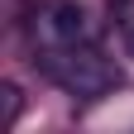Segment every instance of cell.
I'll list each match as a JSON object with an SVG mask.
<instances>
[{
    "label": "cell",
    "instance_id": "cell-1",
    "mask_svg": "<svg viewBox=\"0 0 134 134\" xmlns=\"http://www.w3.org/2000/svg\"><path fill=\"white\" fill-rule=\"evenodd\" d=\"M43 72L53 77L58 86H67L72 96H86V100L100 96V91L115 81L110 62L100 58V53H77V48H72V53H48V58H43Z\"/></svg>",
    "mask_w": 134,
    "mask_h": 134
},
{
    "label": "cell",
    "instance_id": "cell-2",
    "mask_svg": "<svg viewBox=\"0 0 134 134\" xmlns=\"http://www.w3.org/2000/svg\"><path fill=\"white\" fill-rule=\"evenodd\" d=\"M53 34L62 43H77L81 34H86V14H81V5H58L53 10Z\"/></svg>",
    "mask_w": 134,
    "mask_h": 134
},
{
    "label": "cell",
    "instance_id": "cell-3",
    "mask_svg": "<svg viewBox=\"0 0 134 134\" xmlns=\"http://www.w3.org/2000/svg\"><path fill=\"white\" fill-rule=\"evenodd\" d=\"M0 96H5V125H14V115H19V86H0Z\"/></svg>",
    "mask_w": 134,
    "mask_h": 134
},
{
    "label": "cell",
    "instance_id": "cell-4",
    "mask_svg": "<svg viewBox=\"0 0 134 134\" xmlns=\"http://www.w3.org/2000/svg\"><path fill=\"white\" fill-rule=\"evenodd\" d=\"M129 58H134V29H129Z\"/></svg>",
    "mask_w": 134,
    "mask_h": 134
}]
</instances>
